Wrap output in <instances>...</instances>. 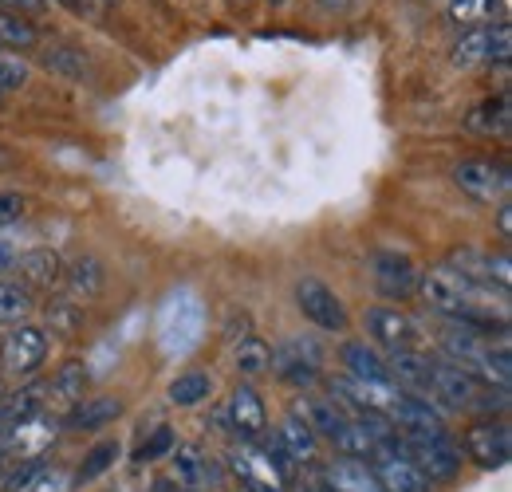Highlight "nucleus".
I'll return each instance as SVG.
<instances>
[{
	"label": "nucleus",
	"mask_w": 512,
	"mask_h": 492,
	"mask_svg": "<svg viewBox=\"0 0 512 492\" xmlns=\"http://www.w3.org/2000/svg\"><path fill=\"white\" fill-rule=\"evenodd\" d=\"M327 492H383L375 481V469L359 457H343V461H327L323 469Z\"/></svg>",
	"instance_id": "f3484780"
},
{
	"label": "nucleus",
	"mask_w": 512,
	"mask_h": 492,
	"mask_svg": "<svg viewBox=\"0 0 512 492\" xmlns=\"http://www.w3.org/2000/svg\"><path fill=\"white\" fill-rule=\"evenodd\" d=\"M331 394H339L343 402H351L363 414H386L398 398V390L390 382H359V378H331Z\"/></svg>",
	"instance_id": "4468645a"
},
{
	"label": "nucleus",
	"mask_w": 512,
	"mask_h": 492,
	"mask_svg": "<svg viewBox=\"0 0 512 492\" xmlns=\"http://www.w3.org/2000/svg\"><path fill=\"white\" fill-rule=\"evenodd\" d=\"M339 359H343V367H347V378H359V382H390V378H386V359L375 347L359 343V339L343 343V347H339Z\"/></svg>",
	"instance_id": "aec40b11"
},
{
	"label": "nucleus",
	"mask_w": 512,
	"mask_h": 492,
	"mask_svg": "<svg viewBox=\"0 0 512 492\" xmlns=\"http://www.w3.org/2000/svg\"><path fill=\"white\" fill-rule=\"evenodd\" d=\"M268 367H272V351H268V343L256 339V335H245L241 347H237V370L253 378V374H264Z\"/></svg>",
	"instance_id": "c756f323"
},
{
	"label": "nucleus",
	"mask_w": 512,
	"mask_h": 492,
	"mask_svg": "<svg viewBox=\"0 0 512 492\" xmlns=\"http://www.w3.org/2000/svg\"><path fill=\"white\" fill-rule=\"evenodd\" d=\"M67 284H71L75 296L95 300V296L103 292V284H107V272H103V264H99L95 256H79V260L71 264V272H67Z\"/></svg>",
	"instance_id": "393cba45"
},
{
	"label": "nucleus",
	"mask_w": 512,
	"mask_h": 492,
	"mask_svg": "<svg viewBox=\"0 0 512 492\" xmlns=\"http://www.w3.org/2000/svg\"><path fill=\"white\" fill-rule=\"evenodd\" d=\"M48 323H52L56 335H75L83 327V308L71 304V300H52L48 304Z\"/></svg>",
	"instance_id": "473e14b6"
},
{
	"label": "nucleus",
	"mask_w": 512,
	"mask_h": 492,
	"mask_svg": "<svg viewBox=\"0 0 512 492\" xmlns=\"http://www.w3.org/2000/svg\"><path fill=\"white\" fill-rule=\"evenodd\" d=\"M276 441L284 445V453H288L292 461H312V457H316V433L308 430V426H304L296 414H292V418L280 426Z\"/></svg>",
	"instance_id": "bb28decb"
},
{
	"label": "nucleus",
	"mask_w": 512,
	"mask_h": 492,
	"mask_svg": "<svg viewBox=\"0 0 512 492\" xmlns=\"http://www.w3.org/2000/svg\"><path fill=\"white\" fill-rule=\"evenodd\" d=\"M123 414V402L119 398H83L79 406H71L64 414V426L67 430H99L107 422H115Z\"/></svg>",
	"instance_id": "5701e85b"
},
{
	"label": "nucleus",
	"mask_w": 512,
	"mask_h": 492,
	"mask_svg": "<svg viewBox=\"0 0 512 492\" xmlns=\"http://www.w3.org/2000/svg\"><path fill=\"white\" fill-rule=\"evenodd\" d=\"M402 453L426 481H453L461 473V453L449 437H402Z\"/></svg>",
	"instance_id": "7ed1b4c3"
},
{
	"label": "nucleus",
	"mask_w": 512,
	"mask_h": 492,
	"mask_svg": "<svg viewBox=\"0 0 512 492\" xmlns=\"http://www.w3.org/2000/svg\"><path fill=\"white\" fill-rule=\"evenodd\" d=\"M465 453L481 465V469H505L512 457V430L501 418H485L465 433Z\"/></svg>",
	"instance_id": "1a4fd4ad"
},
{
	"label": "nucleus",
	"mask_w": 512,
	"mask_h": 492,
	"mask_svg": "<svg viewBox=\"0 0 512 492\" xmlns=\"http://www.w3.org/2000/svg\"><path fill=\"white\" fill-rule=\"evenodd\" d=\"M64 489H67V477H64V473H60V469H48V465H44V469H40V473L32 477V485H28L24 492H64Z\"/></svg>",
	"instance_id": "c9c22d12"
},
{
	"label": "nucleus",
	"mask_w": 512,
	"mask_h": 492,
	"mask_svg": "<svg viewBox=\"0 0 512 492\" xmlns=\"http://www.w3.org/2000/svg\"><path fill=\"white\" fill-rule=\"evenodd\" d=\"M453 182L477 201H501L509 193V170H501L493 162H461L453 170Z\"/></svg>",
	"instance_id": "ddd939ff"
},
{
	"label": "nucleus",
	"mask_w": 512,
	"mask_h": 492,
	"mask_svg": "<svg viewBox=\"0 0 512 492\" xmlns=\"http://www.w3.org/2000/svg\"><path fill=\"white\" fill-rule=\"evenodd\" d=\"M8 162H12V158H8V154H4V150H0V166H8Z\"/></svg>",
	"instance_id": "37998d69"
},
{
	"label": "nucleus",
	"mask_w": 512,
	"mask_h": 492,
	"mask_svg": "<svg viewBox=\"0 0 512 492\" xmlns=\"http://www.w3.org/2000/svg\"><path fill=\"white\" fill-rule=\"evenodd\" d=\"M272 4H284V0H272Z\"/></svg>",
	"instance_id": "c03bdc74"
},
{
	"label": "nucleus",
	"mask_w": 512,
	"mask_h": 492,
	"mask_svg": "<svg viewBox=\"0 0 512 492\" xmlns=\"http://www.w3.org/2000/svg\"><path fill=\"white\" fill-rule=\"evenodd\" d=\"M229 426L241 441H256L264 426H268V414H264V402L253 386H237L233 398H229Z\"/></svg>",
	"instance_id": "dca6fc26"
},
{
	"label": "nucleus",
	"mask_w": 512,
	"mask_h": 492,
	"mask_svg": "<svg viewBox=\"0 0 512 492\" xmlns=\"http://www.w3.org/2000/svg\"><path fill=\"white\" fill-rule=\"evenodd\" d=\"M44 355H48V335L40 327H28V323L12 327L4 335V343H0V363H4L8 374H16V378L36 374V367L44 363Z\"/></svg>",
	"instance_id": "6e6552de"
},
{
	"label": "nucleus",
	"mask_w": 512,
	"mask_h": 492,
	"mask_svg": "<svg viewBox=\"0 0 512 492\" xmlns=\"http://www.w3.org/2000/svg\"><path fill=\"white\" fill-rule=\"evenodd\" d=\"M201 327H205V308L197 304L193 292H178L162 311V351L166 355H190L201 343Z\"/></svg>",
	"instance_id": "f03ea898"
},
{
	"label": "nucleus",
	"mask_w": 512,
	"mask_h": 492,
	"mask_svg": "<svg viewBox=\"0 0 512 492\" xmlns=\"http://www.w3.org/2000/svg\"><path fill=\"white\" fill-rule=\"evenodd\" d=\"M40 36H36V28L28 24V20H20L16 12H4L0 8V44L4 48H32Z\"/></svg>",
	"instance_id": "7c9ffc66"
},
{
	"label": "nucleus",
	"mask_w": 512,
	"mask_h": 492,
	"mask_svg": "<svg viewBox=\"0 0 512 492\" xmlns=\"http://www.w3.org/2000/svg\"><path fill=\"white\" fill-rule=\"evenodd\" d=\"M497 229H501V237H505V241H512V205L509 201H505V205H501V213H497Z\"/></svg>",
	"instance_id": "ea45409f"
},
{
	"label": "nucleus",
	"mask_w": 512,
	"mask_h": 492,
	"mask_svg": "<svg viewBox=\"0 0 512 492\" xmlns=\"http://www.w3.org/2000/svg\"><path fill=\"white\" fill-rule=\"evenodd\" d=\"M115 461H119V441H99V445H91L87 457H83V465H79V473H75V485L99 481L103 473L115 469Z\"/></svg>",
	"instance_id": "a878e982"
},
{
	"label": "nucleus",
	"mask_w": 512,
	"mask_h": 492,
	"mask_svg": "<svg viewBox=\"0 0 512 492\" xmlns=\"http://www.w3.org/2000/svg\"><path fill=\"white\" fill-rule=\"evenodd\" d=\"M28 63L20 60V56H8V52H0V95L4 91H20L24 83H28Z\"/></svg>",
	"instance_id": "72a5a7b5"
},
{
	"label": "nucleus",
	"mask_w": 512,
	"mask_h": 492,
	"mask_svg": "<svg viewBox=\"0 0 512 492\" xmlns=\"http://www.w3.org/2000/svg\"><path fill=\"white\" fill-rule=\"evenodd\" d=\"M16 264V252H12V245L8 241H0V272H8Z\"/></svg>",
	"instance_id": "a19ab883"
},
{
	"label": "nucleus",
	"mask_w": 512,
	"mask_h": 492,
	"mask_svg": "<svg viewBox=\"0 0 512 492\" xmlns=\"http://www.w3.org/2000/svg\"><path fill=\"white\" fill-rule=\"evenodd\" d=\"M371 469H375V481H379L383 492H430V481L406 461L398 433L375 449V465Z\"/></svg>",
	"instance_id": "39448f33"
},
{
	"label": "nucleus",
	"mask_w": 512,
	"mask_h": 492,
	"mask_svg": "<svg viewBox=\"0 0 512 492\" xmlns=\"http://www.w3.org/2000/svg\"><path fill=\"white\" fill-rule=\"evenodd\" d=\"M430 370H434V359L418 355L414 347L410 351H390V359H386V378H394L398 386H406L418 398H430Z\"/></svg>",
	"instance_id": "2eb2a0df"
},
{
	"label": "nucleus",
	"mask_w": 512,
	"mask_h": 492,
	"mask_svg": "<svg viewBox=\"0 0 512 492\" xmlns=\"http://www.w3.org/2000/svg\"><path fill=\"white\" fill-rule=\"evenodd\" d=\"M481 386L485 382H477L469 370H461L457 363H434V370H430V394L442 398L449 410H469Z\"/></svg>",
	"instance_id": "f8f14e48"
},
{
	"label": "nucleus",
	"mask_w": 512,
	"mask_h": 492,
	"mask_svg": "<svg viewBox=\"0 0 512 492\" xmlns=\"http://www.w3.org/2000/svg\"><path fill=\"white\" fill-rule=\"evenodd\" d=\"M241 492H249V489H241Z\"/></svg>",
	"instance_id": "a18cd8bd"
},
{
	"label": "nucleus",
	"mask_w": 512,
	"mask_h": 492,
	"mask_svg": "<svg viewBox=\"0 0 512 492\" xmlns=\"http://www.w3.org/2000/svg\"><path fill=\"white\" fill-rule=\"evenodd\" d=\"M12 268L20 272V280H24L28 288H52V284H60V276H64V260H60L52 248L24 252V256H16Z\"/></svg>",
	"instance_id": "a211bd4d"
},
{
	"label": "nucleus",
	"mask_w": 512,
	"mask_h": 492,
	"mask_svg": "<svg viewBox=\"0 0 512 492\" xmlns=\"http://www.w3.org/2000/svg\"><path fill=\"white\" fill-rule=\"evenodd\" d=\"M501 0H449V20L461 28H485Z\"/></svg>",
	"instance_id": "c85d7f7f"
},
{
	"label": "nucleus",
	"mask_w": 512,
	"mask_h": 492,
	"mask_svg": "<svg viewBox=\"0 0 512 492\" xmlns=\"http://www.w3.org/2000/svg\"><path fill=\"white\" fill-rule=\"evenodd\" d=\"M418 288L426 296V304L446 315L453 323H469L481 331H505V315H509V296L493 292L477 280H469L465 272H457L453 264H434L430 272H418Z\"/></svg>",
	"instance_id": "f257e3e1"
},
{
	"label": "nucleus",
	"mask_w": 512,
	"mask_h": 492,
	"mask_svg": "<svg viewBox=\"0 0 512 492\" xmlns=\"http://www.w3.org/2000/svg\"><path fill=\"white\" fill-rule=\"evenodd\" d=\"M323 8H347V4H351V0H320Z\"/></svg>",
	"instance_id": "79ce46f5"
},
{
	"label": "nucleus",
	"mask_w": 512,
	"mask_h": 492,
	"mask_svg": "<svg viewBox=\"0 0 512 492\" xmlns=\"http://www.w3.org/2000/svg\"><path fill=\"white\" fill-rule=\"evenodd\" d=\"M87 370L83 363H64V367L52 374V382H48V406H56V410H71V406H79L87 394Z\"/></svg>",
	"instance_id": "4be33fe9"
},
{
	"label": "nucleus",
	"mask_w": 512,
	"mask_h": 492,
	"mask_svg": "<svg viewBox=\"0 0 512 492\" xmlns=\"http://www.w3.org/2000/svg\"><path fill=\"white\" fill-rule=\"evenodd\" d=\"M390 426H398L402 437H449L446 433V414L434 410L430 398H418V394H398L394 406L386 410Z\"/></svg>",
	"instance_id": "423d86ee"
},
{
	"label": "nucleus",
	"mask_w": 512,
	"mask_h": 492,
	"mask_svg": "<svg viewBox=\"0 0 512 492\" xmlns=\"http://www.w3.org/2000/svg\"><path fill=\"white\" fill-rule=\"evenodd\" d=\"M170 449H174V430H170V426H158L154 437L138 449V461H158V457H166Z\"/></svg>",
	"instance_id": "f704fd0d"
},
{
	"label": "nucleus",
	"mask_w": 512,
	"mask_h": 492,
	"mask_svg": "<svg viewBox=\"0 0 512 492\" xmlns=\"http://www.w3.org/2000/svg\"><path fill=\"white\" fill-rule=\"evenodd\" d=\"M67 8H75V12H103L111 0H60Z\"/></svg>",
	"instance_id": "58836bf2"
},
{
	"label": "nucleus",
	"mask_w": 512,
	"mask_h": 492,
	"mask_svg": "<svg viewBox=\"0 0 512 492\" xmlns=\"http://www.w3.org/2000/svg\"><path fill=\"white\" fill-rule=\"evenodd\" d=\"M20 217H24V197L20 193H0V229L16 225Z\"/></svg>",
	"instance_id": "e433bc0d"
},
{
	"label": "nucleus",
	"mask_w": 512,
	"mask_h": 492,
	"mask_svg": "<svg viewBox=\"0 0 512 492\" xmlns=\"http://www.w3.org/2000/svg\"><path fill=\"white\" fill-rule=\"evenodd\" d=\"M371 280H375V288L383 292L386 300H406L410 292H418V268H414V260L402 256V252H390V248L371 256Z\"/></svg>",
	"instance_id": "9d476101"
},
{
	"label": "nucleus",
	"mask_w": 512,
	"mask_h": 492,
	"mask_svg": "<svg viewBox=\"0 0 512 492\" xmlns=\"http://www.w3.org/2000/svg\"><path fill=\"white\" fill-rule=\"evenodd\" d=\"M28 308H32L28 288L0 280V323H16V319H24V315H28Z\"/></svg>",
	"instance_id": "2f4dec72"
},
{
	"label": "nucleus",
	"mask_w": 512,
	"mask_h": 492,
	"mask_svg": "<svg viewBox=\"0 0 512 492\" xmlns=\"http://www.w3.org/2000/svg\"><path fill=\"white\" fill-rule=\"evenodd\" d=\"M296 308L304 311V319H312L320 331H347V308L343 300L316 276H304L296 284Z\"/></svg>",
	"instance_id": "0eeeda50"
},
{
	"label": "nucleus",
	"mask_w": 512,
	"mask_h": 492,
	"mask_svg": "<svg viewBox=\"0 0 512 492\" xmlns=\"http://www.w3.org/2000/svg\"><path fill=\"white\" fill-rule=\"evenodd\" d=\"M465 126H469L473 134H485V138H505L512 126L509 91H501L497 99H485L481 107H473V115L465 119Z\"/></svg>",
	"instance_id": "412c9836"
},
{
	"label": "nucleus",
	"mask_w": 512,
	"mask_h": 492,
	"mask_svg": "<svg viewBox=\"0 0 512 492\" xmlns=\"http://www.w3.org/2000/svg\"><path fill=\"white\" fill-rule=\"evenodd\" d=\"M4 12H16V16H40L48 8V0H0Z\"/></svg>",
	"instance_id": "4c0bfd02"
},
{
	"label": "nucleus",
	"mask_w": 512,
	"mask_h": 492,
	"mask_svg": "<svg viewBox=\"0 0 512 492\" xmlns=\"http://www.w3.org/2000/svg\"><path fill=\"white\" fill-rule=\"evenodd\" d=\"M209 394H213V378L201 374V370L178 374V378L170 382V402H174V406H197V402H205Z\"/></svg>",
	"instance_id": "cd10ccee"
},
{
	"label": "nucleus",
	"mask_w": 512,
	"mask_h": 492,
	"mask_svg": "<svg viewBox=\"0 0 512 492\" xmlns=\"http://www.w3.org/2000/svg\"><path fill=\"white\" fill-rule=\"evenodd\" d=\"M512 52V28L509 20L485 24V28H469L457 44H453V63L469 67V63H509Z\"/></svg>",
	"instance_id": "20e7f679"
},
{
	"label": "nucleus",
	"mask_w": 512,
	"mask_h": 492,
	"mask_svg": "<svg viewBox=\"0 0 512 492\" xmlns=\"http://www.w3.org/2000/svg\"><path fill=\"white\" fill-rule=\"evenodd\" d=\"M174 469H178V481H182L190 492L205 489L209 481H217V465H213V461H205V457H201V449H193V445L178 449Z\"/></svg>",
	"instance_id": "b1692460"
},
{
	"label": "nucleus",
	"mask_w": 512,
	"mask_h": 492,
	"mask_svg": "<svg viewBox=\"0 0 512 492\" xmlns=\"http://www.w3.org/2000/svg\"><path fill=\"white\" fill-rule=\"evenodd\" d=\"M367 331H371V335H375L383 347H390V351H410V347L422 339L418 323H414L406 311L386 308V304H379V308L367 311Z\"/></svg>",
	"instance_id": "9b49d317"
},
{
	"label": "nucleus",
	"mask_w": 512,
	"mask_h": 492,
	"mask_svg": "<svg viewBox=\"0 0 512 492\" xmlns=\"http://www.w3.org/2000/svg\"><path fill=\"white\" fill-rule=\"evenodd\" d=\"M296 418L316 433V437H331V441L347 426V414L335 406V398H304V402L296 406Z\"/></svg>",
	"instance_id": "6ab92c4d"
}]
</instances>
